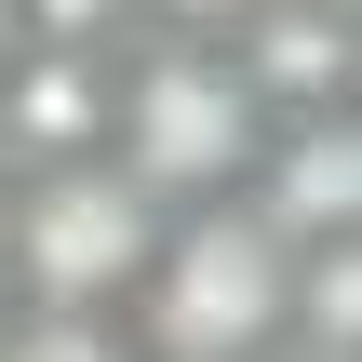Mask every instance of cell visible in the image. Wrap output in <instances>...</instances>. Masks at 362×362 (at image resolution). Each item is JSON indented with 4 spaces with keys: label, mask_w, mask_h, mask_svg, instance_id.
<instances>
[{
    "label": "cell",
    "mask_w": 362,
    "mask_h": 362,
    "mask_svg": "<svg viewBox=\"0 0 362 362\" xmlns=\"http://www.w3.org/2000/svg\"><path fill=\"white\" fill-rule=\"evenodd\" d=\"M107 161H121L161 215L242 202L255 161H269V107H255V81L228 67V40H121Z\"/></svg>",
    "instance_id": "cell-1"
},
{
    "label": "cell",
    "mask_w": 362,
    "mask_h": 362,
    "mask_svg": "<svg viewBox=\"0 0 362 362\" xmlns=\"http://www.w3.org/2000/svg\"><path fill=\"white\" fill-rule=\"evenodd\" d=\"M121 322H134L148 362H269L282 322H296V242L255 202H202V215L161 228Z\"/></svg>",
    "instance_id": "cell-2"
},
{
    "label": "cell",
    "mask_w": 362,
    "mask_h": 362,
    "mask_svg": "<svg viewBox=\"0 0 362 362\" xmlns=\"http://www.w3.org/2000/svg\"><path fill=\"white\" fill-rule=\"evenodd\" d=\"M161 202L121 175V161H40V175H0V282L13 309H134L148 255H161Z\"/></svg>",
    "instance_id": "cell-3"
},
{
    "label": "cell",
    "mask_w": 362,
    "mask_h": 362,
    "mask_svg": "<svg viewBox=\"0 0 362 362\" xmlns=\"http://www.w3.org/2000/svg\"><path fill=\"white\" fill-rule=\"evenodd\" d=\"M107 94H121V54H54V40H13V54H0V175H40V161H107Z\"/></svg>",
    "instance_id": "cell-4"
},
{
    "label": "cell",
    "mask_w": 362,
    "mask_h": 362,
    "mask_svg": "<svg viewBox=\"0 0 362 362\" xmlns=\"http://www.w3.org/2000/svg\"><path fill=\"white\" fill-rule=\"evenodd\" d=\"M228 67L255 81V107H269V134H282V121H322V107L362 94V27L336 0H255V13L228 27Z\"/></svg>",
    "instance_id": "cell-5"
},
{
    "label": "cell",
    "mask_w": 362,
    "mask_h": 362,
    "mask_svg": "<svg viewBox=\"0 0 362 362\" xmlns=\"http://www.w3.org/2000/svg\"><path fill=\"white\" fill-rule=\"evenodd\" d=\"M296 255L309 242H362V107H322V121H282L255 188H242Z\"/></svg>",
    "instance_id": "cell-6"
},
{
    "label": "cell",
    "mask_w": 362,
    "mask_h": 362,
    "mask_svg": "<svg viewBox=\"0 0 362 362\" xmlns=\"http://www.w3.org/2000/svg\"><path fill=\"white\" fill-rule=\"evenodd\" d=\"M282 349L362 362V242H309V255H296V322H282Z\"/></svg>",
    "instance_id": "cell-7"
},
{
    "label": "cell",
    "mask_w": 362,
    "mask_h": 362,
    "mask_svg": "<svg viewBox=\"0 0 362 362\" xmlns=\"http://www.w3.org/2000/svg\"><path fill=\"white\" fill-rule=\"evenodd\" d=\"M0 362H148L107 309H0Z\"/></svg>",
    "instance_id": "cell-8"
},
{
    "label": "cell",
    "mask_w": 362,
    "mask_h": 362,
    "mask_svg": "<svg viewBox=\"0 0 362 362\" xmlns=\"http://www.w3.org/2000/svg\"><path fill=\"white\" fill-rule=\"evenodd\" d=\"M255 0H134V40H228Z\"/></svg>",
    "instance_id": "cell-9"
},
{
    "label": "cell",
    "mask_w": 362,
    "mask_h": 362,
    "mask_svg": "<svg viewBox=\"0 0 362 362\" xmlns=\"http://www.w3.org/2000/svg\"><path fill=\"white\" fill-rule=\"evenodd\" d=\"M336 13H349V27H362V0H336Z\"/></svg>",
    "instance_id": "cell-10"
}]
</instances>
